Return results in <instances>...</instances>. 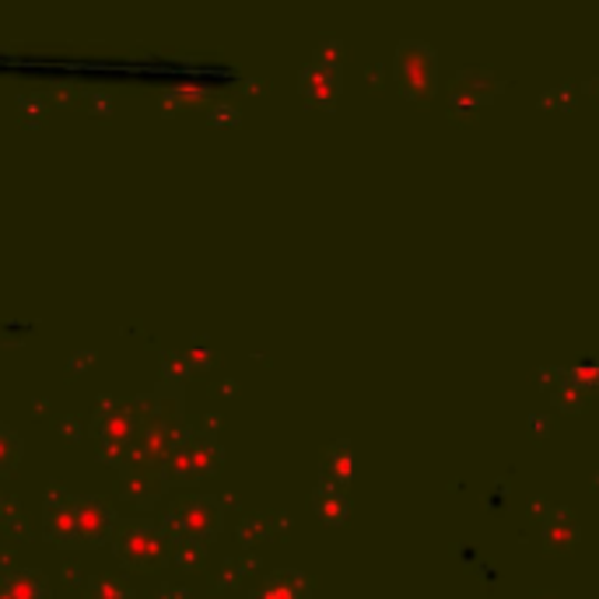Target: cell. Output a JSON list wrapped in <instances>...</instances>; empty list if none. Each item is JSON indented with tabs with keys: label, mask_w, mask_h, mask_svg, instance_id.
<instances>
[{
	"label": "cell",
	"mask_w": 599,
	"mask_h": 599,
	"mask_svg": "<svg viewBox=\"0 0 599 599\" xmlns=\"http://www.w3.org/2000/svg\"><path fill=\"white\" fill-rule=\"evenodd\" d=\"M399 78L407 81V88L420 92V88H432L435 81V53H428L420 42H407L399 47Z\"/></svg>",
	"instance_id": "6da1fadb"
}]
</instances>
